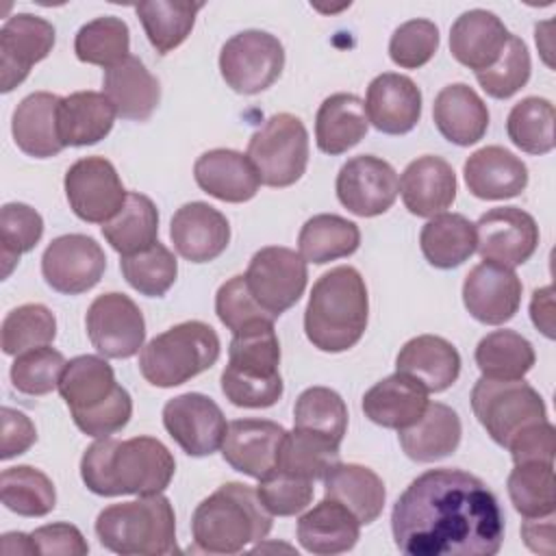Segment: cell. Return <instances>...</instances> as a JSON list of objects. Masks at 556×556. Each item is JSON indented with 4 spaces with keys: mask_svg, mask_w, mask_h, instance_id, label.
<instances>
[{
    "mask_svg": "<svg viewBox=\"0 0 556 556\" xmlns=\"http://www.w3.org/2000/svg\"><path fill=\"white\" fill-rule=\"evenodd\" d=\"M432 119L450 143L473 146L486 135L489 109L469 85L452 83L437 93Z\"/></svg>",
    "mask_w": 556,
    "mask_h": 556,
    "instance_id": "4dcf8cb0",
    "label": "cell"
},
{
    "mask_svg": "<svg viewBox=\"0 0 556 556\" xmlns=\"http://www.w3.org/2000/svg\"><path fill=\"white\" fill-rule=\"evenodd\" d=\"M400 193V178L391 163L374 154L348 159L337 174L339 202L358 217L387 213Z\"/></svg>",
    "mask_w": 556,
    "mask_h": 556,
    "instance_id": "9a60e30c",
    "label": "cell"
},
{
    "mask_svg": "<svg viewBox=\"0 0 556 556\" xmlns=\"http://www.w3.org/2000/svg\"><path fill=\"white\" fill-rule=\"evenodd\" d=\"M59 393L87 437H111L130 421L132 397L115 382V371L102 356L80 354L67 361Z\"/></svg>",
    "mask_w": 556,
    "mask_h": 556,
    "instance_id": "277c9868",
    "label": "cell"
},
{
    "mask_svg": "<svg viewBox=\"0 0 556 556\" xmlns=\"http://www.w3.org/2000/svg\"><path fill=\"white\" fill-rule=\"evenodd\" d=\"M439 48V28L430 20H408L400 24L389 41V56L404 70L426 65Z\"/></svg>",
    "mask_w": 556,
    "mask_h": 556,
    "instance_id": "9f6ffc18",
    "label": "cell"
},
{
    "mask_svg": "<svg viewBox=\"0 0 556 556\" xmlns=\"http://www.w3.org/2000/svg\"><path fill=\"white\" fill-rule=\"evenodd\" d=\"M326 497L343 504L361 526L376 521L384 508L387 489L382 478L356 463H337L324 476Z\"/></svg>",
    "mask_w": 556,
    "mask_h": 556,
    "instance_id": "d6a6232c",
    "label": "cell"
},
{
    "mask_svg": "<svg viewBox=\"0 0 556 556\" xmlns=\"http://www.w3.org/2000/svg\"><path fill=\"white\" fill-rule=\"evenodd\" d=\"M465 185L480 200H506L528 187L526 163L502 146H484L463 165Z\"/></svg>",
    "mask_w": 556,
    "mask_h": 556,
    "instance_id": "cb8c5ba5",
    "label": "cell"
},
{
    "mask_svg": "<svg viewBox=\"0 0 556 556\" xmlns=\"http://www.w3.org/2000/svg\"><path fill=\"white\" fill-rule=\"evenodd\" d=\"M65 195L74 215L89 224H106L126 202V189L104 156L78 159L65 172Z\"/></svg>",
    "mask_w": 556,
    "mask_h": 556,
    "instance_id": "4fadbf2b",
    "label": "cell"
},
{
    "mask_svg": "<svg viewBox=\"0 0 556 556\" xmlns=\"http://www.w3.org/2000/svg\"><path fill=\"white\" fill-rule=\"evenodd\" d=\"M102 547L122 556H167L176 547V515L163 493L111 504L98 513Z\"/></svg>",
    "mask_w": 556,
    "mask_h": 556,
    "instance_id": "8992f818",
    "label": "cell"
},
{
    "mask_svg": "<svg viewBox=\"0 0 556 556\" xmlns=\"http://www.w3.org/2000/svg\"><path fill=\"white\" fill-rule=\"evenodd\" d=\"M293 428L321 434L341 445L348 430V406L328 387H308L293 406Z\"/></svg>",
    "mask_w": 556,
    "mask_h": 556,
    "instance_id": "bcb514c9",
    "label": "cell"
},
{
    "mask_svg": "<svg viewBox=\"0 0 556 556\" xmlns=\"http://www.w3.org/2000/svg\"><path fill=\"white\" fill-rule=\"evenodd\" d=\"M395 367L397 371L421 382L428 393H441L458 380L460 354L443 337L419 334L402 345Z\"/></svg>",
    "mask_w": 556,
    "mask_h": 556,
    "instance_id": "f546056e",
    "label": "cell"
},
{
    "mask_svg": "<svg viewBox=\"0 0 556 556\" xmlns=\"http://www.w3.org/2000/svg\"><path fill=\"white\" fill-rule=\"evenodd\" d=\"M65 365L67 361L59 350L50 345L35 348L15 356L11 365V382L20 393L46 395L59 389Z\"/></svg>",
    "mask_w": 556,
    "mask_h": 556,
    "instance_id": "db71d44e",
    "label": "cell"
},
{
    "mask_svg": "<svg viewBox=\"0 0 556 556\" xmlns=\"http://www.w3.org/2000/svg\"><path fill=\"white\" fill-rule=\"evenodd\" d=\"M523 543L536 552L552 556L554 554V513L545 517H526L521 523Z\"/></svg>",
    "mask_w": 556,
    "mask_h": 556,
    "instance_id": "be15d7a7",
    "label": "cell"
},
{
    "mask_svg": "<svg viewBox=\"0 0 556 556\" xmlns=\"http://www.w3.org/2000/svg\"><path fill=\"white\" fill-rule=\"evenodd\" d=\"M202 7V2L154 0L137 4L135 13L146 30L150 46L159 54H167L189 37L195 24V15Z\"/></svg>",
    "mask_w": 556,
    "mask_h": 556,
    "instance_id": "b9f144b4",
    "label": "cell"
},
{
    "mask_svg": "<svg viewBox=\"0 0 556 556\" xmlns=\"http://www.w3.org/2000/svg\"><path fill=\"white\" fill-rule=\"evenodd\" d=\"M476 226V250L482 261L517 267L530 261L539 245V226L519 206H495L480 215Z\"/></svg>",
    "mask_w": 556,
    "mask_h": 556,
    "instance_id": "5bb4252c",
    "label": "cell"
},
{
    "mask_svg": "<svg viewBox=\"0 0 556 556\" xmlns=\"http://www.w3.org/2000/svg\"><path fill=\"white\" fill-rule=\"evenodd\" d=\"M361 245V230L354 222L332 215L319 213L304 222L298 235V250L306 263L324 265L337 258H345L354 254Z\"/></svg>",
    "mask_w": 556,
    "mask_h": 556,
    "instance_id": "74e56055",
    "label": "cell"
},
{
    "mask_svg": "<svg viewBox=\"0 0 556 556\" xmlns=\"http://www.w3.org/2000/svg\"><path fill=\"white\" fill-rule=\"evenodd\" d=\"M176 471L172 452L154 437H102L80 458L85 486L102 497L163 493Z\"/></svg>",
    "mask_w": 556,
    "mask_h": 556,
    "instance_id": "7a4b0ae2",
    "label": "cell"
},
{
    "mask_svg": "<svg viewBox=\"0 0 556 556\" xmlns=\"http://www.w3.org/2000/svg\"><path fill=\"white\" fill-rule=\"evenodd\" d=\"M365 113L376 130L406 135L421 117V91L404 74H378L367 87Z\"/></svg>",
    "mask_w": 556,
    "mask_h": 556,
    "instance_id": "7402d4cb",
    "label": "cell"
},
{
    "mask_svg": "<svg viewBox=\"0 0 556 556\" xmlns=\"http://www.w3.org/2000/svg\"><path fill=\"white\" fill-rule=\"evenodd\" d=\"M456 174L452 165L434 154H424L406 165L400 176L404 206L417 217L445 213L456 200Z\"/></svg>",
    "mask_w": 556,
    "mask_h": 556,
    "instance_id": "603a6c76",
    "label": "cell"
},
{
    "mask_svg": "<svg viewBox=\"0 0 556 556\" xmlns=\"http://www.w3.org/2000/svg\"><path fill=\"white\" fill-rule=\"evenodd\" d=\"M256 495L271 517H291L313 502V480L271 469L258 480Z\"/></svg>",
    "mask_w": 556,
    "mask_h": 556,
    "instance_id": "11a10c76",
    "label": "cell"
},
{
    "mask_svg": "<svg viewBox=\"0 0 556 556\" xmlns=\"http://www.w3.org/2000/svg\"><path fill=\"white\" fill-rule=\"evenodd\" d=\"M508 37V28L495 13L486 9H471L458 15L452 24L450 52L460 65L482 72L495 65Z\"/></svg>",
    "mask_w": 556,
    "mask_h": 556,
    "instance_id": "d4e9b609",
    "label": "cell"
},
{
    "mask_svg": "<svg viewBox=\"0 0 556 556\" xmlns=\"http://www.w3.org/2000/svg\"><path fill=\"white\" fill-rule=\"evenodd\" d=\"M43 235L41 215L22 202H9L0 211V261L2 278L20 263V256L30 252Z\"/></svg>",
    "mask_w": 556,
    "mask_h": 556,
    "instance_id": "816d5d0a",
    "label": "cell"
},
{
    "mask_svg": "<svg viewBox=\"0 0 556 556\" xmlns=\"http://www.w3.org/2000/svg\"><path fill=\"white\" fill-rule=\"evenodd\" d=\"M471 410L486 434L502 447L526 426L547 419L545 402L534 387L521 380L480 378L471 389Z\"/></svg>",
    "mask_w": 556,
    "mask_h": 556,
    "instance_id": "9c48e42d",
    "label": "cell"
},
{
    "mask_svg": "<svg viewBox=\"0 0 556 556\" xmlns=\"http://www.w3.org/2000/svg\"><path fill=\"white\" fill-rule=\"evenodd\" d=\"M61 96L50 91L28 93L13 111L11 132L15 146L35 159L56 156L65 146L59 137Z\"/></svg>",
    "mask_w": 556,
    "mask_h": 556,
    "instance_id": "83f0119b",
    "label": "cell"
},
{
    "mask_svg": "<svg viewBox=\"0 0 556 556\" xmlns=\"http://www.w3.org/2000/svg\"><path fill=\"white\" fill-rule=\"evenodd\" d=\"M369 128L365 102L354 93L328 96L315 115V141L324 154L337 156L354 148Z\"/></svg>",
    "mask_w": 556,
    "mask_h": 556,
    "instance_id": "e575fe53",
    "label": "cell"
},
{
    "mask_svg": "<svg viewBox=\"0 0 556 556\" xmlns=\"http://www.w3.org/2000/svg\"><path fill=\"white\" fill-rule=\"evenodd\" d=\"M245 154L261 185L291 187L304 176L308 165L306 126L291 113H276L252 132Z\"/></svg>",
    "mask_w": 556,
    "mask_h": 556,
    "instance_id": "ba28073f",
    "label": "cell"
},
{
    "mask_svg": "<svg viewBox=\"0 0 556 556\" xmlns=\"http://www.w3.org/2000/svg\"><path fill=\"white\" fill-rule=\"evenodd\" d=\"M102 93L111 100L119 117L146 122L159 106L161 85L139 56L128 54L113 67L104 70Z\"/></svg>",
    "mask_w": 556,
    "mask_h": 556,
    "instance_id": "f1b7e54d",
    "label": "cell"
},
{
    "mask_svg": "<svg viewBox=\"0 0 556 556\" xmlns=\"http://www.w3.org/2000/svg\"><path fill=\"white\" fill-rule=\"evenodd\" d=\"M102 235L122 256L154 245L159 237V211L154 202L143 193L130 191L124 206L102 224Z\"/></svg>",
    "mask_w": 556,
    "mask_h": 556,
    "instance_id": "f35d334b",
    "label": "cell"
},
{
    "mask_svg": "<svg viewBox=\"0 0 556 556\" xmlns=\"http://www.w3.org/2000/svg\"><path fill=\"white\" fill-rule=\"evenodd\" d=\"M56 337L54 313L43 304H22L7 313L0 328V345L9 356L50 345Z\"/></svg>",
    "mask_w": 556,
    "mask_h": 556,
    "instance_id": "c3c4849f",
    "label": "cell"
},
{
    "mask_svg": "<svg viewBox=\"0 0 556 556\" xmlns=\"http://www.w3.org/2000/svg\"><path fill=\"white\" fill-rule=\"evenodd\" d=\"M56 41L54 26L33 13L11 15L0 28V91L9 93L26 80Z\"/></svg>",
    "mask_w": 556,
    "mask_h": 556,
    "instance_id": "ac0fdd59",
    "label": "cell"
},
{
    "mask_svg": "<svg viewBox=\"0 0 556 556\" xmlns=\"http://www.w3.org/2000/svg\"><path fill=\"white\" fill-rule=\"evenodd\" d=\"M37 554H52V556H85L89 545L83 532L72 523H48L30 532Z\"/></svg>",
    "mask_w": 556,
    "mask_h": 556,
    "instance_id": "94428289",
    "label": "cell"
},
{
    "mask_svg": "<svg viewBox=\"0 0 556 556\" xmlns=\"http://www.w3.org/2000/svg\"><path fill=\"white\" fill-rule=\"evenodd\" d=\"M163 426L189 456H211L222 447L226 417L204 393H182L163 406Z\"/></svg>",
    "mask_w": 556,
    "mask_h": 556,
    "instance_id": "e0dca14e",
    "label": "cell"
},
{
    "mask_svg": "<svg viewBox=\"0 0 556 556\" xmlns=\"http://www.w3.org/2000/svg\"><path fill=\"white\" fill-rule=\"evenodd\" d=\"M106 269V256L100 243L87 235H61L50 241L41 256L46 282L65 295H78L93 289Z\"/></svg>",
    "mask_w": 556,
    "mask_h": 556,
    "instance_id": "2e32d148",
    "label": "cell"
},
{
    "mask_svg": "<svg viewBox=\"0 0 556 556\" xmlns=\"http://www.w3.org/2000/svg\"><path fill=\"white\" fill-rule=\"evenodd\" d=\"M215 313L219 321L235 334L256 321H274V317L252 298L243 274L228 278L215 293Z\"/></svg>",
    "mask_w": 556,
    "mask_h": 556,
    "instance_id": "6f0895ef",
    "label": "cell"
},
{
    "mask_svg": "<svg viewBox=\"0 0 556 556\" xmlns=\"http://www.w3.org/2000/svg\"><path fill=\"white\" fill-rule=\"evenodd\" d=\"M85 328L91 345L104 358H130L141 352L146 341L143 313L117 291L102 293L89 304Z\"/></svg>",
    "mask_w": 556,
    "mask_h": 556,
    "instance_id": "7c38bea8",
    "label": "cell"
},
{
    "mask_svg": "<svg viewBox=\"0 0 556 556\" xmlns=\"http://www.w3.org/2000/svg\"><path fill=\"white\" fill-rule=\"evenodd\" d=\"M419 245L432 267H458L476 252V226L460 213H439L424 224Z\"/></svg>",
    "mask_w": 556,
    "mask_h": 556,
    "instance_id": "8d00e7d4",
    "label": "cell"
},
{
    "mask_svg": "<svg viewBox=\"0 0 556 556\" xmlns=\"http://www.w3.org/2000/svg\"><path fill=\"white\" fill-rule=\"evenodd\" d=\"M508 497L523 517H545L556 508L554 463H521L508 473Z\"/></svg>",
    "mask_w": 556,
    "mask_h": 556,
    "instance_id": "681fc988",
    "label": "cell"
},
{
    "mask_svg": "<svg viewBox=\"0 0 556 556\" xmlns=\"http://www.w3.org/2000/svg\"><path fill=\"white\" fill-rule=\"evenodd\" d=\"M280 343L274 330V321H256L232 334L228 348V365L224 369L241 376L271 378L278 376Z\"/></svg>",
    "mask_w": 556,
    "mask_h": 556,
    "instance_id": "60d3db41",
    "label": "cell"
},
{
    "mask_svg": "<svg viewBox=\"0 0 556 556\" xmlns=\"http://www.w3.org/2000/svg\"><path fill=\"white\" fill-rule=\"evenodd\" d=\"M554 104L539 96L519 100L506 119L508 139L528 154H547L554 150Z\"/></svg>",
    "mask_w": 556,
    "mask_h": 556,
    "instance_id": "f6af8a7d",
    "label": "cell"
},
{
    "mask_svg": "<svg viewBox=\"0 0 556 556\" xmlns=\"http://www.w3.org/2000/svg\"><path fill=\"white\" fill-rule=\"evenodd\" d=\"M2 504L22 517H43L56 506L52 480L30 465L7 467L0 476Z\"/></svg>",
    "mask_w": 556,
    "mask_h": 556,
    "instance_id": "7bdbcfd3",
    "label": "cell"
},
{
    "mask_svg": "<svg viewBox=\"0 0 556 556\" xmlns=\"http://www.w3.org/2000/svg\"><path fill=\"white\" fill-rule=\"evenodd\" d=\"M285 67V48L271 33L243 30L232 35L219 52V72L226 85L243 96L271 87Z\"/></svg>",
    "mask_w": 556,
    "mask_h": 556,
    "instance_id": "30bf717a",
    "label": "cell"
},
{
    "mask_svg": "<svg viewBox=\"0 0 556 556\" xmlns=\"http://www.w3.org/2000/svg\"><path fill=\"white\" fill-rule=\"evenodd\" d=\"M369 295L363 276L350 265L321 274L304 311L306 339L321 352H345L365 334Z\"/></svg>",
    "mask_w": 556,
    "mask_h": 556,
    "instance_id": "3957f363",
    "label": "cell"
},
{
    "mask_svg": "<svg viewBox=\"0 0 556 556\" xmlns=\"http://www.w3.org/2000/svg\"><path fill=\"white\" fill-rule=\"evenodd\" d=\"M115 109L104 93L74 91L59 104V137L63 146H93L104 139L115 122Z\"/></svg>",
    "mask_w": 556,
    "mask_h": 556,
    "instance_id": "d590c367",
    "label": "cell"
},
{
    "mask_svg": "<svg viewBox=\"0 0 556 556\" xmlns=\"http://www.w3.org/2000/svg\"><path fill=\"white\" fill-rule=\"evenodd\" d=\"M476 365L491 380H521L534 365L532 343L515 330H493L476 345Z\"/></svg>",
    "mask_w": 556,
    "mask_h": 556,
    "instance_id": "ab89813d",
    "label": "cell"
},
{
    "mask_svg": "<svg viewBox=\"0 0 556 556\" xmlns=\"http://www.w3.org/2000/svg\"><path fill=\"white\" fill-rule=\"evenodd\" d=\"M428 404V391L421 387V382L402 371L382 378L363 395L365 417L391 430L413 426L424 415Z\"/></svg>",
    "mask_w": 556,
    "mask_h": 556,
    "instance_id": "4316f807",
    "label": "cell"
},
{
    "mask_svg": "<svg viewBox=\"0 0 556 556\" xmlns=\"http://www.w3.org/2000/svg\"><path fill=\"white\" fill-rule=\"evenodd\" d=\"M271 530V515L261 504L256 489L226 482L204 497L191 517L195 549L208 554H239L263 541Z\"/></svg>",
    "mask_w": 556,
    "mask_h": 556,
    "instance_id": "5b68a950",
    "label": "cell"
},
{
    "mask_svg": "<svg viewBox=\"0 0 556 556\" xmlns=\"http://www.w3.org/2000/svg\"><path fill=\"white\" fill-rule=\"evenodd\" d=\"M130 30L128 24L115 15L96 17L83 24L74 39V52L78 61L89 65H100L104 70L113 67L130 52Z\"/></svg>",
    "mask_w": 556,
    "mask_h": 556,
    "instance_id": "7dc6e473",
    "label": "cell"
},
{
    "mask_svg": "<svg viewBox=\"0 0 556 556\" xmlns=\"http://www.w3.org/2000/svg\"><path fill=\"white\" fill-rule=\"evenodd\" d=\"M243 278L252 298L278 319L302 298L308 269L300 252L282 245H267L254 252Z\"/></svg>",
    "mask_w": 556,
    "mask_h": 556,
    "instance_id": "8fae6325",
    "label": "cell"
},
{
    "mask_svg": "<svg viewBox=\"0 0 556 556\" xmlns=\"http://www.w3.org/2000/svg\"><path fill=\"white\" fill-rule=\"evenodd\" d=\"M193 178L204 193L232 204L252 200L261 187L248 154L228 148H215L200 154L193 165Z\"/></svg>",
    "mask_w": 556,
    "mask_h": 556,
    "instance_id": "484cf974",
    "label": "cell"
},
{
    "mask_svg": "<svg viewBox=\"0 0 556 556\" xmlns=\"http://www.w3.org/2000/svg\"><path fill=\"white\" fill-rule=\"evenodd\" d=\"M339 463V445L321 434L293 428V432H287L280 452L278 463L274 469H282L287 473L317 480L324 478L326 471Z\"/></svg>",
    "mask_w": 556,
    "mask_h": 556,
    "instance_id": "ee69618b",
    "label": "cell"
},
{
    "mask_svg": "<svg viewBox=\"0 0 556 556\" xmlns=\"http://www.w3.org/2000/svg\"><path fill=\"white\" fill-rule=\"evenodd\" d=\"M532 324L547 337L554 339V289L552 285L536 289L530 302Z\"/></svg>",
    "mask_w": 556,
    "mask_h": 556,
    "instance_id": "e7e4bbea",
    "label": "cell"
},
{
    "mask_svg": "<svg viewBox=\"0 0 556 556\" xmlns=\"http://www.w3.org/2000/svg\"><path fill=\"white\" fill-rule=\"evenodd\" d=\"M358 536V519L343 504L330 497H324L298 521V541L311 554H343L356 545Z\"/></svg>",
    "mask_w": 556,
    "mask_h": 556,
    "instance_id": "836d02e7",
    "label": "cell"
},
{
    "mask_svg": "<svg viewBox=\"0 0 556 556\" xmlns=\"http://www.w3.org/2000/svg\"><path fill=\"white\" fill-rule=\"evenodd\" d=\"M463 304L480 324H506L519 311L521 280L510 267L482 261L465 276Z\"/></svg>",
    "mask_w": 556,
    "mask_h": 556,
    "instance_id": "d6986e66",
    "label": "cell"
},
{
    "mask_svg": "<svg viewBox=\"0 0 556 556\" xmlns=\"http://www.w3.org/2000/svg\"><path fill=\"white\" fill-rule=\"evenodd\" d=\"M2 441H0V458L9 460L30 450L37 441V430L30 417L11 406H2Z\"/></svg>",
    "mask_w": 556,
    "mask_h": 556,
    "instance_id": "6125c7cd",
    "label": "cell"
},
{
    "mask_svg": "<svg viewBox=\"0 0 556 556\" xmlns=\"http://www.w3.org/2000/svg\"><path fill=\"white\" fill-rule=\"evenodd\" d=\"M119 269L126 282L148 298L165 295L178 276L176 256L159 241L141 252L122 256Z\"/></svg>",
    "mask_w": 556,
    "mask_h": 556,
    "instance_id": "f907efd6",
    "label": "cell"
},
{
    "mask_svg": "<svg viewBox=\"0 0 556 556\" xmlns=\"http://www.w3.org/2000/svg\"><path fill=\"white\" fill-rule=\"evenodd\" d=\"M393 541L408 556H493L504 541L495 493L452 467L417 476L391 513Z\"/></svg>",
    "mask_w": 556,
    "mask_h": 556,
    "instance_id": "6da1fadb",
    "label": "cell"
},
{
    "mask_svg": "<svg viewBox=\"0 0 556 556\" xmlns=\"http://www.w3.org/2000/svg\"><path fill=\"white\" fill-rule=\"evenodd\" d=\"M176 252L189 263L215 261L230 241L228 219L206 202L182 204L169 224Z\"/></svg>",
    "mask_w": 556,
    "mask_h": 556,
    "instance_id": "44dd1931",
    "label": "cell"
},
{
    "mask_svg": "<svg viewBox=\"0 0 556 556\" xmlns=\"http://www.w3.org/2000/svg\"><path fill=\"white\" fill-rule=\"evenodd\" d=\"M287 430L269 419H235L228 424L222 456L239 473L261 480L276 463Z\"/></svg>",
    "mask_w": 556,
    "mask_h": 556,
    "instance_id": "ffe728a7",
    "label": "cell"
},
{
    "mask_svg": "<svg viewBox=\"0 0 556 556\" xmlns=\"http://www.w3.org/2000/svg\"><path fill=\"white\" fill-rule=\"evenodd\" d=\"M219 382L226 400L241 408H269L282 397V391H285L280 374L271 378H258V376H241L224 369Z\"/></svg>",
    "mask_w": 556,
    "mask_h": 556,
    "instance_id": "680465c9",
    "label": "cell"
},
{
    "mask_svg": "<svg viewBox=\"0 0 556 556\" xmlns=\"http://www.w3.org/2000/svg\"><path fill=\"white\" fill-rule=\"evenodd\" d=\"M397 432L400 445L410 460L434 463L458 450L463 426L458 413L452 406L430 402L413 426Z\"/></svg>",
    "mask_w": 556,
    "mask_h": 556,
    "instance_id": "1f68e13d",
    "label": "cell"
},
{
    "mask_svg": "<svg viewBox=\"0 0 556 556\" xmlns=\"http://www.w3.org/2000/svg\"><path fill=\"white\" fill-rule=\"evenodd\" d=\"M476 80L495 100H506L526 87L530 80V52L523 39L510 35L495 65L476 72Z\"/></svg>",
    "mask_w": 556,
    "mask_h": 556,
    "instance_id": "f5cc1de1",
    "label": "cell"
},
{
    "mask_svg": "<svg viewBox=\"0 0 556 556\" xmlns=\"http://www.w3.org/2000/svg\"><path fill=\"white\" fill-rule=\"evenodd\" d=\"M219 348V337L208 324L180 321L141 348L139 371L152 387H178L211 369Z\"/></svg>",
    "mask_w": 556,
    "mask_h": 556,
    "instance_id": "52a82bcc",
    "label": "cell"
},
{
    "mask_svg": "<svg viewBox=\"0 0 556 556\" xmlns=\"http://www.w3.org/2000/svg\"><path fill=\"white\" fill-rule=\"evenodd\" d=\"M506 450L513 456L515 465L521 463H554L556 454V432L554 426L547 419L534 421L526 428H521Z\"/></svg>",
    "mask_w": 556,
    "mask_h": 556,
    "instance_id": "91938a15",
    "label": "cell"
},
{
    "mask_svg": "<svg viewBox=\"0 0 556 556\" xmlns=\"http://www.w3.org/2000/svg\"><path fill=\"white\" fill-rule=\"evenodd\" d=\"M2 554H37L35 541L30 534L24 532H7L2 534V543H0Z\"/></svg>",
    "mask_w": 556,
    "mask_h": 556,
    "instance_id": "03108f58",
    "label": "cell"
}]
</instances>
